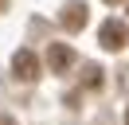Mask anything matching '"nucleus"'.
<instances>
[{
  "instance_id": "obj_1",
  "label": "nucleus",
  "mask_w": 129,
  "mask_h": 125,
  "mask_svg": "<svg viewBox=\"0 0 129 125\" xmlns=\"http://www.w3.org/2000/svg\"><path fill=\"white\" fill-rule=\"evenodd\" d=\"M98 43H102L106 51H121V47L129 43V27H125L121 20H106L102 31H98Z\"/></svg>"
},
{
  "instance_id": "obj_2",
  "label": "nucleus",
  "mask_w": 129,
  "mask_h": 125,
  "mask_svg": "<svg viewBox=\"0 0 129 125\" xmlns=\"http://www.w3.org/2000/svg\"><path fill=\"white\" fill-rule=\"evenodd\" d=\"M12 74H16L20 82H35V78H39V59H35V51H16Z\"/></svg>"
},
{
  "instance_id": "obj_3",
  "label": "nucleus",
  "mask_w": 129,
  "mask_h": 125,
  "mask_svg": "<svg viewBox=\"0 0 129 125\" xmlns=\"http://www.w3.org/2000/svg\"><path fill=\"white\" fill-rule=\"evenodd\" d=\"M47 67L55 70V74H67V70L74 67V51L67 43H51L47 47Z\"/></svg>"
},
{
  "instance_id": "obj_4",
  "label": "nucleus",
  "mask_w": 129,
  "mask_h": 125,
  "mask_svg": "<svg viewBox=\"0 0 129 125\" xmlns=\"http://www.w3.org/2000/svg\"><path fill=\"white\" fill-rule=\"evenodd\" d=\"M59 20H63L67 31H82V27H86V4H82V0H71V4L63 8Z\"/></svg>"
},
{
  "instance_id": "obj_5",
  "label": "nucleus",
  "mask_w": 129,
  "mask_h": 125,
  "mask_svg": "<svg viewBox=\"0 0 129 125\" xmlns=\"http://www.w3.org/2000/svg\"><path fill=\"white\" fill-rule=\"evenodd\" d=\"M82 86H86V90H102V70H98V67H90V70H86V82H82Z\"/></svg>"
},
{
  "instance_id": "obj_6",
  "label": "nucleus",
  "mask_w": 129,
  "mask_h": 125,
  "mask_svg": "<svg viewBox=\"0 0 129 125\" xmlns=\"http://www.w3.org/2000/svg\"><path fill=\"white\" fill-rule=\"evenodd\" d=\"M0 125H16V121H12V117H4V113H0Z\"/></svg>"
},
{
  "instance_id": "obj_7",
  "label": "nucleus",
  "mask_w": 129,
  "mask_h": 125,
  "mask_svg": "<svg viewBox=\"0 0 129 125\" xmlns=\"http://www.w3.org/2000/svg\"><path fill=\"white\" fill-rule=\"evenodd\" d=\"M125 125H129V109H125Z\"/></svg>"
},
{
  "instance_id": "obj_8",
  "label": "nucleus",
  "mask_w": 129,
  "mask_h": 125,
  "mask_svg": "<svg viewBox=\"0 0 129 125\" xmlns=\"http://www.w3.org/2000/svg\"><path fill=\"white\" fill-rule=\"evenodd\" d=\"M0 12H4V0H0Z\"/></svg>"
},
{
  "instance_id": "obj_9",
  "label": "nucleus",
  "mask_w": 129,
  "mask_h": 125,
  "mask_svg": "<svg viewBox=\"0 0 129 125\" xmlns=\"http://www.w3.org/2000/svg\"><path fill=\"white\" fill-rule=\"evenodd\" d=\"M106 4H117V0H106Z\"/></svg>"
}]
</instances>
